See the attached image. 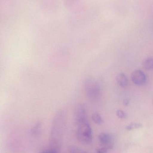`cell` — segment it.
Instances as JSON below:
<instances>
[{
    "mask_svg": "<svg viewBox=\"0 0 153 153\" xmlns=\"http://www.w3.org/2000/svg\"><path fill=\"white\" fill-rule=\"evenodd\" d=\"M85 90L88 99L95 101L100 98L101 94L100 87L99 83L92 79H88L85 82Z\"/></svg>",
    "mask_w": 153,
    "mask_h": 153,
    "instance_id": "1",
    "label": "cell"
},
{
    "mask_svg": "<svg viewBox=\"0 0 153 153\" xmlns=\"http://www.w3.org/2000/svg\"><path fill=\"white\" fill-rule=\"evenodd\" d=\"M78 125L77 131L78 139L82 143H91L92 139V131L88 122H84Z\"/></svg>",
    "mask_w": 153,
    "mask_h": 153,
    "instance_id": "2",
    "label": "cell"
},
{
    "mask_svg": "<svg viewBox=\"0 0 153 153\" xmlns=\"http://www.w3.org/2000/svg\"><path fill=\"white\" fill-rule=\"evenodd\" d=\"M75 116L77 125L88 122L86 109L83 104L79 103L76 105L75 110Z\"/></svg>",
    "mask_w": 153,
    "mask_h": 153,
    "instance_id": "3",
    "label": "cell"
},
{
    "mask_svg": "<svg viewBox=\"0 0 153 153\" xmlns=\"http://www.w3.org/2000/svg\"><path fill=\"white\" fill-rule=\"evenodd\" d=\"M132 82L136 85H141L145 83L146 76L144 72L140 70H136L131 74Z\"/></svg>",
    "mask_w": 153,
    "mask_h": 153,
    "instance_id": "4",
    "label": "cell"
},
{
    "mask_svg": "<svg viewBox=\"0 0 153 153\" xmlns=\"http://www.w3.org/2000/svg\"><path fill=\"white\" fill-rule=\"evenodd\" d=\"M99 141L103 147L108 149H112L113 146V141L111 136L108 133H102L98 137Z\"/></svg>",
    "mask_w": 153,
    "mask_h": 153,
    "instance_id": "5",
    "label": "cell"
},
{
    "mask_svg": "<svg viewBox=\"0 0 153 153\" xmlns=\"http://www.w3.org/2000/svg\"><path fill=\"white\" fill-rule=\"evenodd\" d=\"M64 3L65 7L73 11L76 12L82 9L81 0H65Z\"/></svg>",
    "mask_w": 153,
    "mask_h": 153,
    "instance_id": "6",
    "label": "cell"
},
{
    "mask_svg": "<svg viewBox=\"0 0 153 153\" xmlns=\"http://www.w3.org/2000/svg\"><path fill=\"white\" fill-rule=\"evenodd\" d=\"M118 84L122 88L127 87L128 84V79L126 75L123 73H120L116 77Z\"/></svg>",
    "mask_w": 153,
    "mask_h": 153,
    "instance_id": "7",
    "label": "cell"
},
{
    "mask_svg": "<svg viewBox=\"0 0 153 153\" xmlns=\"http://www.w3.org/2000/svg\"><path fill=\"white\" fill-rule=\"evenodd\" d=\"M143 65L145 69L147 70H153V58L147 57L143 61Z\"/></svg>",
    "mask_w": 153,
    "mask_h": 153,
    "instance_id": "8",
    "label": "cell"
},
{
    "mask_svg": "<svg viewBox=\"0 0 153 153\" xmlns=\"http://www.w3.org/2000/svg\"><path fill=\"white\" fill-rule=\"evenodd\" d=\"M92 119L94 123L97 125H101L103 123V120L98 112H94L92 116Z\"/></svg>",
    "mask_w": 153,
    "mask_h": 153,
    "instance_id": "9",
    "label": "cell"
},
{
    "mask_svg": "<svg viewBox=\"0 0 153 153\" xmlns=\"http://www.w3.org/2000/svg\"><path fill=\"white\" fill-rule=\"evenodd\" d=\"M143 127V125L140 123H132L129 124L126 128V129L128 130H131L133 129H137V128H140Z\"/></svg>",
    "mask_w": 153,
    "mask_h": 153,
    "instance_id": "10",
    "label": "cell"
},
{
    "mask_svg": "<svg viewBox=\"0 0 153 153\" xmlns=\"http://www.w3.org/2000/svg\"><path fill=\"white\" fill-rule=\"evenodd\" d=\"M117 116L120 119H125L127 117L126 113L122 110H118L116 112Z\"/></svg>",
    "mask_w": 153,
    "mask_h": 153,
    "instance_id": "11",
    "label": "cell"
},
{
    "mask_svg": "<svg viewBox=\"0 0 153 153\" xmlns=\"http://www.w3.org/2000/svg\"><path fill=\"white\" fill-rule=\"evenodd\" d=\"M108 151V148L103 147L102 148L98 149L96 153H107Z\"/></svg>",
    "mask_w": 153,
    "mask_h": 153,
    "instance_id": "12",
    "label": "cell"
},
{
    "mask_svg": "<svg viewBox=\"0 0 153 153\" xmlns=\"http://www.w3.org/2000/svg\"><path fill=\"white\" fill-rule=\"evenodd\" d=\"M41 153H56V152L53 149H46L42 151Z\"/></svg>",
    "mask_w": 153,
    "mask_h": 153,
    "instance_id": "13",
    "label": "cell"
},
{
    "mask_svg": "<svg viewBox=\"0 0 153 153\" xmlns=\"http://www.w3.org/2000/svg\"><path fill=\"white\" fill-rule=\"evenodd\" d=\"M72 153H85L83 151H80V150H77V149H74L73 148L71 149Z\"/></svg>",
    "mask_w": 153,
    "mask_h": 153,
    "instance_id": "14",
    "label": "cell"
},
{
    "mask_svg": "<svg viewBox=\"0 0 153 153\" xmlns=\"http://www.w3.org/2000/svg\"><path fill=\"white\" fill-rule=\"evenodd\" d=\"M123 103L125 106H128L129 103V100L128 99H125L123 102Z\"/></svg>",
    "mask_w": 153,
    "mask_h": 153,
    "instance_id": "15",
    "label": "cell"
},
{
    "mask_svg": "<svg viewBox=\"0 0 153 153\" xmlns=\"http://www.w3.org/2000/svg\"></svg>",
    "mask_w": 153,
    "mask_h": 153,
    "instance_id": "16",
    "label": "cell"
}]
</instances>
